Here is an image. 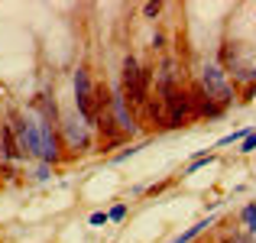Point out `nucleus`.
I'll return each mask as SVG.
<instances>
[{
  "label": "nucleus",
  "instance_id": "f257e3e1",
  "mask_svg": "<svg viewBox=\"0 0 256 243\" xmlns=\"http://www.w3.org/2000/svg\"><path fill=\"white\" fill-rule=\"evenodd\" d=\"M198 88L208 94V98L214 100V104L220 107V110H227V107L234 104V88L227 84V72L220 68L218 62H204V68H201V81Z\"/></svg>",
  "mask_w": 256,
  "mask_h": 243
},
{
  "label": "nucleus",
  "instance_id": "f03ea898",
  "mask_svg": "<svg viewBox=\"0 0 256 243\" xmlns=\"http://www.w3.org/2000/svg\"><path fill=\"white\" fill-rule=\"evenodd\" d=\"M159 94H162V107H166V120L169 126H185L192 120V100H188V91L182 84H159Z\"/></svg>",
  "mask_w": 256,
  "mask_h": 243
},
{
  "label": "nucleus",
  "instance_id": "7ed1b4c3",
  "mask_svg": "<svg viewBox=\"0 0 256 243\" xmlns=\"http://www.w3.org/2000/svg\"><path fill=\"white\" fill-rule=\"evenodd\" d=\"M10 130L13 136H16V146L23 156H39V124L32 117H26V114H16L10 110Z\"/></svg>",
  "mask_w": 256,
  "mask_h": 243
},
{
  "label": "nucleus",
  "instance_id": "20e7f679",
  "mask_svg": "<svg viewBox=\"0 0 256 243\" xmlns=\"http://www.w3.org/2000/svg\"><path fill=\"white\" fill-rule=\"evenodd\" d=\"M120 91H124L126 104H133V107H143L146 98H150V91L143 84V68H140V62L133 56L124 58V84H120Z\"/></svg>",
  "mask_w": 256,
  "mask_h": 243
},
{
  "label": "nucleus",
  "instance_id": "39448f33",
  "mask_svg": "<svg viewBox=\"0 0 256 243\" xmlns=\"http://www.w3.org/2000/svg\"><path fill=\"white\" fill-rule=\"evenodd\" d=\"M58 126H62L65 143H68L72 150H82V152H84V150H91V126H88L84 120L78 117V114H75V117H65Z\"/></svg>",
  "mask_w": 256,
  "mask_h": 243
},
{
  "label": "nucleus",
  "instance_id": "423d86ee",
  "mask_svg": "<svg viewBox=\"0 0 256 243\" xmlns=\"http://www.w3.org/2000/svg\"><path fill=\"white\" fill-rule=\"evenodd\" d=\"M91 94H94V84H91V75L88 68H78L75 72V107H78V117L91 126Z\"/></svg>",
  "mask_w": 256,
  "mask_h": 243
},
{
  "label": "nucleus",
  "instance_id": "0eeeda50",
  "mask_svg": "<svg viewBox=\"0 0 256 243\" xmlns=\"http://www.w3.org/2000/svg\"><path fill=\"white\" fill-rule=\"evenodd\" d=\"M110 117H114V124H117V130L124 133V136H133V133H136V117L130 114V104H126L120 88L110 94Z\"/></svg>",
  "mask_w": 256,
  "mask_h": 243
},
{
  "label": "nucleus",
  "instance_id": "6e6552de",
  "mask_svg": "<svg viewBox=\"0 0 256 243\" xmlns=\"http://www.w3.org/2000/svg\"><path fill=\"white\" fill-rule=\"evenodd\" d=\"M188 100H192V117H220V114H224L204 91H201L198 84L188 91Z\"/></svg>",
  "mask_w": 256,
  "mask_h": 243
},
{
  "label": "nucleus",
  "instance_id": "1a4fd4ad",
  "mask_svg": "<svg viewBox=\"0 0 256 243\" xmlns=\"http://www.w3.org/2000/svg\"><path fill=\"white\" fill-rule=\"evenodd\" d=\"M0 156L4 159H23V152H20V146H16V136H13V130H10V124H4L0 126Z\"/></svg>",
  "mask_w": 256,
  "mask_h": 243
},
{
  "label": "nucleus",
  "instance_id": "9d476101",
  "mask_svg": "<svg viewBox=\"0 0 256 243\" xmlns=\"http://www.w3.org/2000/svg\"><path fill=\"white\" fill-rule=\"evenodd\" d=\"M143 110H146V117L152 120V126H159V130H169V120H166V107H162V100H156V98H146Z\"/></svg>",
  "mask_w": 256,
  "mask_h": 243
},
{
  "label": "nucleus",
  "instance_id": "9b49d317",
  "mask_svg": "<svg viewBox=\"0 0 256 243\" xmlns=\"http://www.w3.org/2000/svg\"><path fill=\"white\" fill-rule=\"evenodd\" d=\"M211 224H214V218H208V220H198V224H194V227H188L185 234H178V237H175L172 243H192L194 237H198V234H204V230H208Z\"/></svg>",
  "mask_w": 256,
  "mask_h": 243
},
{
  "label": "nucleus",
  "instance_id": "f8f14e48",
  "mask_svg": "<svg viewBox=\"0 0 256 243\" xmlns=\"http://www.w3.org/2000/svg\"><path fill=\"white\" fill-rule=\"evenodd\" d=\"M250 133H253L250 126H244V130H237V133H227L224 140H218V146H230L234 140H246V136H250Z\"/></svg>",
  "mask_w": 256,
  "mask_h": 243
},
{
  "label": "nucleus",
  "instance_id": "ddd939ff",
  "mask_svg": "<svg viewBox=\"0 0 256 243\" xmlns=\"http://www.w3.org/2000/svg\"><path fill=\"white\" fill-rule=\"evenodd\" d=\"M218 159V152H208V156H198V159H192V166H188V175L192 172H198V168H204L208 162H214Z\"/></svg>",
  "mask_w": 256,
  "mask_h": 243
},
{
  "label": "nucleus",
  "instance_id": "4468645a",
  "mask_svg": "<svg viewBox=\"0 0 256 243\" xmlns=\"http://www.w3.org/2000/svg\"><path fill=\"white\" fill-rule=\"evenodd\" d=\"M244 220L250 224V230L256 234V204H246V208H244Z\"/></svg>",
  "mask_w": 256,
  "mask_h": 243
},
{
  "label": "nucleus",
  "instance_id": "2eb2a0df",
  "mask_svg": "<svg viewBox=\"0 0 256 243\" xmlns=\"http://www.w3.org/2000/svg\"><path fill=\"white\" fill-rule=\"evenodd\" d=\"M107 220H110V218H107L104 211H94L91 214V227H100V224H107Z\"/></svg>",
  "mask_w": 256,
  "mask_h": 243
},
{
  "label": "nucleus",
  "instance_id": "dca6fc26",
  "mask_svg": "<svg viewBox=\"0 0 256 243\" xmlns=\"http://www.w3.org/2000/svg\"><path fill=\"white\" fill-rule=\"evenodd\" d=\"M256 150V133H250V136L244 140V146H240V152H253Z\"/></svg>",
  "mask_w": 256,
  "mask_h": 243
},
{
  "label": "nucleus",
  "instance_id": "f3484780",
  "mask_svg": "<svg viewBox=\"0 0 256 243\" xmlns=\"http://www.w3.org/2000/svg\"><path fill=\"white\" fill-rule=\"evenodd\" d=\"M143 13H146V16H159V13H162V4H146Z\"/></svg>",
  "mask_w": 256,
  "mask_h": 243
},
{
  "label": "nucleus",
  "instance_id": "a211bd4d",
  "mask_svg": "<svg viewBox=\"0 0 256 243\" xmlns=\"http://www.w3.org/2000/svg\"><path fill=\"white\" fill-rule=\"evenodd\" d=\"M124 214H126V204H117V208H114L110 214H107V218H110V220H120V218H124Z\"/></svg>",
  "mask_w": 256,
  "mask_h": 243
}]
</instances>
